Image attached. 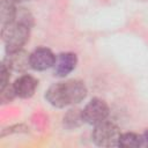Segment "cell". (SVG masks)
<instances>
[{
	"label": "cell",
	"mask_w": 148,
	"mask_h": 148,
	"mask_svg": "<svg viewBox=\"0 0 148 148\" xmlns=\"http://www.w3.org/2000/svg\"><path fill=\"white\" fill-rule=\"evenodd\" d=\"M29 25L16 21L1 28V36L7 52L16 51L23 47L29 39Z\"/></svg>",
	"instance_id": "2"
},
{
	"label": "cell",
	"mask_w": 148,
	"mask_h": 148,
	"mask_svg": "<svg viewBox=\"0 0 148 148\" xmlns=\"http://www.w3.org/2000/svg\"><path fill=\"white\" fill-rule=\"evenodd\" d=\"M3 64L10 71L24 72L29 67H31V65H30V54L27 51H24L23 49L12 51V52H7V56L5 57Z\"/></svg>",
	"instance_id": "5"
},
{
	"label": "cell",
	"mask_w": 148,
	"mask_h": 148,
	"mask_svg": "<svg viewBox=\"0 0 148 148\" xmlns=\"http://www.w3.org/2000/svg\"><path fill=\"white\" fill-rule=\"evenodd\" d=\"M109 112V106L103 99L92 98L82 110V117L84 123H88L90 125H97L106 120Z\"/></svg>",
	"instance_id": "4"
},
{
	"label": "cell",
	"mask_w": 148,
	"mask_h": 148,
	"mask_svg": "<svg viewBox=\"0 0 148 148\" xmlns=\"http://www.w3.org/2000/svg\"><path fill=\"white\" fill-rule=\"evenodd\" d=\"M9 72H10V69L2 62V65H1V74H0V76H1V80H0V89H2V88H5L7 84H9Z\"/></svg>",
	"instance_id": "13"
},
{
	"label": "cell",
	"mask_w": 148,
	"mask_h": 148,
	"mask_svg": "<svg viewBox=\"0 0 148 148\" xmlns=\"http://www.w3.org/2000/svg\"><path fill=\"white\" fill-rule=\"evenodd\" d=\"M37 80L31 75H22L20 76L14 83V89L16 92V96L21 98H29L35 94V90L37 88Z\"/></svg>",
	"instance_id": "8"
},
{
	"label": "cell",
	"mask_w": 148,
	"mask_h": 148,
	"mask_svg": "<svg viewBox=\"0 0 148 148\" xmlns=\"http://www.w3.org/2000/svg\"><path fill=\"white\" fill-rule=\"evenodd\" d=\"M16 10H17V8L14 6V2H12L9 0H1V3H0L1 27L15 21Z\"/></svg>",
	"instance_id": "9"
},
{
	"label": "cell",
	"mask_w": 148,
	"mask_h": 148,
	"mask_svg": "<svg viewBox=\"0 0 148 148\" xmlns=\"http://www.w3.org/2000/svg\"><path fill=\"white\" fill-rule=\"evenodd\" d=\"M82 123H84L82 117V110L72 109L64 117V126H66L67 128H76Z\"/></svg>",
	"instance_id": "10"
},
{
	"label": "cell",
	"mask_w": 148,
	"mask_h": 148,
	"mask_svg": "<svg viewBox=\"0 0 148 148\" xmlns=\"http://www.w3.org/2000/svg\"><path fill=\"white\" fill-rule=\"evenodd\" d=\"M9 1H12V2H14V3H20V2H24V1H28V0H9Z\"/></svg>",
	"instance_id": "15"
},
{
	"label": "cell",
	"mask_w": 148,
	"mask_h": 148,
	"mask_svg": "<svg viewBox=\"0 0 148 148\" xmlns=\"http://www.w3.org/2000/svg\"><path fill=\"white\" fill-rule=\"evenodd\" d=\"M119 147H124V148H135V147H140L142 146V141H141V135H138L135 133H124L121 134L120 139H119Z\"/></svg>",
	"instance_id": "11"
},
{
	"label": "cell",
	"mask_w": 148,
	"mask_h": 148,
	"mask_svg": "<svg viewBox=\"0 0 148 148\" xmlns=\"http://www.w3.org/2000/svg\"><path fill=\"white\" fill-rule=\"evenodd\" d=\"M56 59V56L50 49L38 47L30 54V65L36 71H45L54 66Z\"/></svg>",
	"instance_id": "6"
},
{
	"label": "cell",
	"mask_w": 148,
	"mask_h": 148,
	"mask_svg": "<svg viewBox=\"0 0 148 148\" xmlns=\"http://www.w3.org/2000/svg\"><path fill=\"white\" fill-rule=\"evenodd\" d=\"M77 64V58L75 53L72 52H65V53H60L54 62V74L57 76H66L67 74H69Z\"/></svg>",
	"instance_id": "7"
},
{
	"label": "cell",
	"mask_w": 148,
	"mask_h": 148,
	"mask_svg": "<svg viewBox=\"0 0 148 148\" xmlns=\"http://www.w3.org/2000/svg\"><path fill=\"white\" fill-rule=\"evenodd\" d=\"M0 92H1L0 99H1V103H3V104L12 102L14 99V97L16 96V92H15L13 84H7L5 88L0 89Z\"/></svg>",
	"instance_id": "12"
},
{
	"label": "cell",
	"mask_w": 148,
	"mask_h": 148,
	"mask_svg": "<svg viewBox=\"0 0 148 148\" xmlns=\"http://www.w3.org/2000/svg\"><path fill=\"white\" fill-rule=\"evenodd\" d=\"M141 141H142V146L148 147V130L141 135Z\"/></svg>",
	"instance_id": "14"
},
{
	"label": "cell",
	"mask_w": 148,
	"mask_h": 148,
	"mask_svg": "<svg viewBox=\"0 0 148 148\" xmlns=\"http://www.w3.org/2000/svg\"><path fill=\"white\" fill-rule=\"evenodd\" d=\"M120 136L121 133L119 127L108 120L95 125V128L92 131V141L101 147L118 146Z\"/></svg>",
	"instance_id": "3"
},
{
	"label": "cell",
	"mask_w": 148,
	"mask_h": 148,
	"mask_svg": "<svg viewBox=\"0 0 148 148\" xmlns=\"http://www.w3.org/2000/svg\"><path fill=\"white\" fill-rule=\"evenodd\" d=\"M87 96V87L80 80H68L52 84L45 94L46 101L56 108L80 103Z\"/></svg>",
	"instance_id": "1"
}]
</instances>
